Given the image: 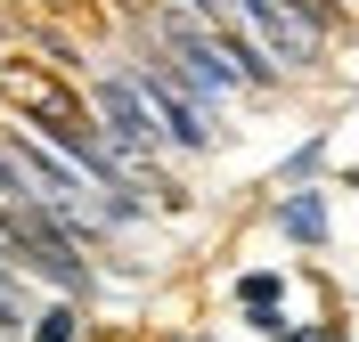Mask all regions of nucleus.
Masks as SVG:
<instances>
[{"label": "nucleus", "mask_w": 359, "mask_h": 342, "mask_svg": "<svg viewBox=\"0 0 359 342\" xmlns=\"http://www.w3.org/2000/svg\"><path fill=\"white\" fill-rule=\"evenodd\" d=\"M163 57L180 66V82L196 98H229L245 73H237V57H229V41L212 33V24H188V17H163Z\"/></svg>", "instance_id": "1"}, {"label": "nucleus", "mask_w": 359, "mask_h": 342, "mask_svg": "<svg viewBox=\"0 0 359 342\" xmlns=\"http://www.w3.org/2000/svg\"><path fill=\"white\" fill-rule=\"evenodd\" d=\"M131 82L147 90V106L163 114V138H172V147H212V122H204V98L188 90V82H180V66H172V57H147V66H139Z\"/></svg>", "instance_id": "2"}, {"label": "nucleus", "mask_w": 359, "mask_h": 342, "mask_svg": "<svg viewBox=\"0 0 359 342\" xmlns=\"http://www.w3.org/2000/svg\"><path fill=\"white\" fill-rule=\"evenodd\" d=\"M156 122H163V114L147 106V90H139V82H123V73H114V82H98V131H107L114 155H156V147H163Z\"/></svg>", "instance_id": "3"}, {"label": "nucleus", "mask_w": 359, "mask_h": 342, "mask_svg": "<svg viewBox=\"0 0 359 342\" xmlns=\"http://www.w3.org/2000/svg\"><path fill=\"white\" fill-rule=\"evenodd\" d=\"M278 228H286L294 245H318V236H327V196H318V187H294L286 204H278Z\"/></svg>", "instance_id": "4"}, {"label": "nucleus", "mask_w": 359, "mask_h": 342, "mask_svg": "<svg viewBox=\"0 0 359 342\" xmlns=\"http://www.w3.org/2000/svg\"><path fill=\"white\" fill-rule=\"evenodd\" d=\"M237 301H245L253 318H269L278 301H286V277H269V269H253V277H237Z\"/></svg>", "instance_id": "5"}, {"label": "nucleus", "mask_w": 359, "mask_h": 342, "mask_svg": "<svg viewBox=\"0 0 359 342\" xmlns=\"http://www.w3.org/2000/svg\"><path fill=\"white\" fill-rule=\"evenodd\" d=\"M82 334V318H74L66 301H57V310H41V318H33V342H74Z\"/></svg>", "instance_id": "6"}, {"label": "nucleus", "mask_w": 359, "mask_h": 342, "mask_svg": "<svg viewBox=\"0 0 359 342\" xmlns=\"http://www.w3.org/2000/svg\"><path fill=\"white\" fill-rule=\"evenodd\" d=\"M25 326V294H17V269L0 261V334H17Z\"/></svg>", "instance_id": "7"}, {"label": "nucleus", "mask_w": 359, "mask_h": 342, "mask_svg": "<svg viewBox=\"0 0 359 342\" xmlns=\"http://www.w3.org/2000/svg\"><path fill=\"white\" fill-rule=\"evenodd\" d=\"M17 204H33V180H25L17 163L0 155V212H17Z\"/></svg>", "instance_id": "8"}, {"label": "nucleus", "mask_w": 359, "mask_h": 342, "mask_svg": "<svg viewBox=\"0 0 359 342\" xmlns=\"http://www.w3.org/2000/svg\"><path fill=\"white\" fill-rule=\"evenodd\" d=\"M188 8H196V17L212 24V33H221V24H237V0H188Z\"/></svg>", "instance_id": "9"}, {"label": "nucleus", "mask_w": 359, "mask_h": 342, "mask_svg": "<svg viewBox=\"0 0 359 342\" xmlns=\"http://www.w3.org/2000/svg\"><path fill=\"white\" fill-rule=\"evenodd\" d=\"M114 8H156V0H114Z\"/></svg>", "instance_id": "10"}]
</instances>
